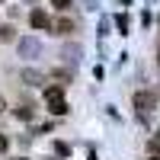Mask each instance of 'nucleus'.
<instances>
[{
    "instance_id": "obj_1",
    "label": "nucleus",
    "mask_w": 160,
    "mask_h": 160,
    "mask_svg": "<svg viewBox=\"0 0 160 160\" xmlns=\"http://www.w3.org/2000/svg\"><path fill=\"white\" fill-rule=\"evenodd\" d=\"M29 26H32V29H51V16H48L42 7H35L29 13Z\"/></svg>"
},
{
    "instance_id": "obj_2",
    "label": "nucleus",
    "mask_w": 160,
    "mask_h": 160,
    "mask_svg": "<svg viewBox=\"0 0 160 160\" xmlns=\"http://www.w3.org/2000/svg\"><path fill=\"white\" fill-rule=\"evenodd\" d=\"M135 109H138V115H148L151 109H154V96H151V93H135Z\"/></svg>"
},
{
    "instance_id": "obj_3",
    "label": "nucleus",
    "mask_w": 160,
    "mask_h": 160,
    "mask_svg": "<svg viewBox=\"0 0 160 160\" xmlns=\"http://www.w3.org/2000/svg\"><path fill=\"white\" fill-rule=\"evenodd\" d=\"M48 112L51 115H64V112H68V102H64V99H51L48 102Z\"/></svg>"
},
{
    "instance_id": "obj_4",
    "label": "nucleus",
    "mask_w": 160,
    "mask_h": 160,
    "mask_svg": "<svg viewBox=\"0 0 160 160\" xmlns=\"http://www.w3.org/2000/svg\"><path fill=\"white\" fill-rule=\"evenodd\" d=\"M19 51H22V55H38V42H32V38H22V42H19Z\"/></svg>"
},
{
    "instance_id": "obj_5",
    "label": "nucleus",
    "mask_w": 160,
    "mask_h": 160,
    "mask_svg": "<svg viewBox=\"0 0 160 160\" xmlns=\"http://www.w3.org/2000/svg\"><path fill=\"white\" fill-rule=\"evenodd\" d=\"M51 99H64V90L55 83V87H45V102H51Z\"/></svg>"
},
{
    "instance_id": "obj_6",
    "label": "nucleus",
    "mask_w": 160,
    "mask_h": 160,
    "mask_svg": "<svg viewBox=\"0 0 160 160\" xmlns=\"http://www.w3.org/2000/svg\"><path fill=\"white\" fill-rule=\"evenodd\" d=\"M16 118H22V122H29V118H32V102H22L19 109H16Z\"/></svg>"
},
{
    "instance_id": "obj_7",
    "label": "nucleus",
    "mask_w": 160,
    "mask_h": 160,
    "mask_svg": "<svg viewBox=\"0 0 160 160\" xmlns=\"http://www.w3.org/2000/svg\"><path fill=\"white\" fill-rule=\"evenodd\" d=\"M55 29H58V35H71V32H74V22H71V19H61Z\"/></svg>"
},
{
    "instance_id": "obj_8",
    "label": "nucleus",
    "mask_w": 160,
    "mask_h": 160,
    "mask_svg": "<svg viewBox=\"0 0 160 160\" xmlns=\"http://www.w3.org/2000/svg\"><path fill=\"white\" fill-rule=\"evenodd\" d=\"M0 38H3V42H13V38H16L13 26H0Z\"/></svg>"
},
{
    "instance_id": "obj_9",
    "label": "nucleus",
    "mask_w": 160,
    "mask_h": 160,
    "mask_svg": "<svg viewBox=\"0 0 160 160\" xmlns=\"http://www.w3.org/2000/svg\"><path fill=\"white\" fill-rule=\"evenodd\" d=\"M151 154H154V157H160V135H154V138H151Z\"/></svg>"
},
{
    "instance_id": "obj_10",
    "label": "nucleus",
    "mask_w": 160,
    "mask_h": 160,
    "mask_svg": "<svg viewBox=\"0 0 160 160\" xmlns=\"http://www.w3.org/2000/svg\"><path fill=\"white\" fill-rule=\"evenodd\" d=\"M51 7H55V10H68L71 0H51Z\"/></svg>"
},
{
    "instance_id": "obj_11",
    "label": "nucleus",
    "mask_w": 160,
    "mask_h": 160,
    "mask_svg": "<svg viewBox=\"0 0 160 160\" xmlns=\"http://www.w3.org/2000/svg\"><path fill=\"white\" fill-rule=\"evenodd\" d=\"M115 22H118V29H122V32L128 35V19H125V16H115Z\"/></svg>"
},
{
    "instance_id": "obj_12",
    "label": "nucleus",
    "mask_w": 160,
    "mask_h": 160,
    "mask_svg": "<svg viewBox=\"0 0 160 160\" xmlns=\"http://www.w3.org/2000/svg\"><path fill=\"white\" fill-rule=\"evenodd\" d=\"M7 148H10V138H3V135H0V154H3Z\"/></svg>"
},
{
    "instance_id": "obj_13",
    "label": "nucleus",
    "mask_w": 160,
    "mask_h": 160,
    "mask_svg": "<svg viewBox=\"0 0 160 160\" xmlns=\"http://www.w3.org/2000/svg\"><path fill=\"white\" fill-rule=\"evenodd\" d=\"M3 109H7V102H3V96H0V112H3Z\"/></svg>"
},
{
    "instance_id": "obj_14",
    "label": "nucleus",
    "mask_w": 160,
    "mask_h": 160,
    "mask_svg": "<svg viewBox=\"0 0 160 160\" xmlns=\"http://www.w3.org/2000/svg\"><path fill=\"white\" fill-rule=\"evenodd\" d=\"M16 160H26V157H16Z\"/></svg>"
},
{
    "instance_id": "obj_15",
    "label": "nucleus",
    "mask_w": 160,
    "mask_h": 160,
    "mask_svg": "<svg viewBox=\"0 0 160 160\" xmlns=\"http://www.w3.org/2000/svg\"><path fill=\"white\" fill-rule=\"evenodd\" d=\"M154 160H160V157H154Z\"/></svg>"
},
{
    "instance_id": "obj_16",
    "label": "nucleus",
    "mask_w": 160,
    "mask_h": 160,
    "mask_svg": "<svg viewBox=\"0 0 160 160\" xmlns=\"http://www.w3.org/2000/svg\"><path fill=\"white\" fill-rule=\"evenodd\" d=\"M0 3H3V0H0Z\"/></svg>"
}]
</instances>
